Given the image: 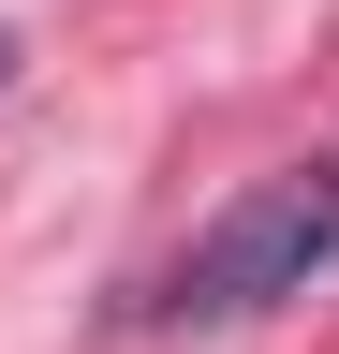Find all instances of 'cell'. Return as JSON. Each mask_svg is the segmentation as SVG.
<instances>
[{"label": "cell", "instance_id": "1", "mask_svg": "<svg viewBox=\"0 0 339 354\" xmlns=\"http://www.w3.org/2000/svg\"><path fill=\"white\" fill-rule=\"evenodd\" d=\"M339 266V148L325 162H280V177H251V192L206 221V236L162 266V325H251V310H280V295H310Z\"/></svg>", "mask_w": 339, "mask_h": 354}, {"label": "cell", "instance_id": "2", "mask_svg": "<svg viewBox=\"0 0 339 354\" xmlns=\"http://www.w3.org/2000/svg\"><path fill=\"white\" fill-rule=\"evenodd\" d=\"M15 59H30V44H15V30H0V104H15Z\"/></svg>", "mask_w": 339, "mask_h": 354}]
</instances>
